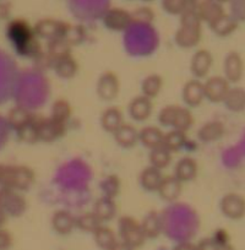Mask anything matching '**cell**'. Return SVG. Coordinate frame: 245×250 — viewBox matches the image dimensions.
I'll list each match as a JSON object with an SVG mask.
<instances>
[{"mask_svg": "<svg viewBox=\"0 0 245 250\" xmlns=\"http://www.w3.org/2000/svg\"><path fill=\"white\" fill-rule=\"evenodd\" d=\"M195 10L186 9L182 14L180 27L175 32V43L180 48H194L200 43L203 37V25Z\"/></svg>", "mask_w": 245, "mask_h": 250, "instance_id": "obj_1", "label": "cell"}, {"mask_svg": "<svg viewBox=\"0 0 245 250\" xmlns=\"http://www.w3.org/2000/svg\"><path fill=\"white\" fill-rule=\"evenodd\" d=\"M36 180V174L32 168L28 166L6 165L5 174L0 188H9L16 191H26L33 185Z\"/></svg>", "mask_w": 245, "mask_h": 250, "instance_id": "obj_2", "label": "cell"}, {"mask_svg": "<svg viewBox=\"0 0 245 250\" xmlns=\"http://www.w3.org/2000/svg\"><path fill=\"white\" fill-rule=\"evenodd\" d=\"M118 229L120 240L125 242L134 249L143 247L145 243L146 237L141 229L140 222L131 216H122L118 221Z\"/></svg>", "mask_w": 245, "mask_h": 250, "instance_id": "obj_3", "label": "cell"}, {"mask_svg": "<svg viewBox=\"0 0 245 250\" xmlns=\"http://www.w3.org/2000/svg\"><path fill=\"white\" fill-rule=\"evenodd\" d=\"M0 208L11 217H20L27 210V200L19 191L0 188Z\"/></svg>", "mask_w": 245, "mask_h": 250, "instance_id": "obj_4", "label": "cell"}, {"mask_svg": "<svg viewBox=\"0 0 245 250\" xmlns=\"http://www.w3.org/2000/svg\"><path fill=\"white\" fill-rule=\"evenodd\" d=\"M6 35H8V38L13 43L16 50L20 49L27 42H30L32 38L37 37L35 35V30H33L32 26L28 23V21L23 20V19L11 20L6 27Z\"/></svg>", "mask_w": 245, "mask_h": 250, "instance_id": "obj_5", "label": "cell"}, {"mask_svg": "<svg viewBox=\"0 0 245 250\" xmlns=\"http://www.w3.org/2000/svg\"><path fill=\"white\" fill-rule=\"evenodd\" d=\"M35 122L37 125L38 139L44 143H53L58 139L63 138L66 133V124L57 122L52 117H36Z\"/></svg>", "mask_w": 245, "mask_h": 250, "instance_id": "obj_6", "label": "cell"}, {"mask_svg": "<svg viewBox=\"0 0 245 250\" xmlns=\"http://www.w3.org/2000/svg\"><path fill=\"white\" fill-rule=\"evenodd\" d=\"M220 211L228 220H243L245 217V198L238 193L225 194L220 200Z\"/></svg>", "mask_w": 245, "mask_h": 250, "instance_id": "obj_7", "label": "cell"}, {"mask_svg": "<svg viewBox=\"0 0 245 250\" xmlns=\"http://www.w3.org/2000/svg\"><path fill=\"white\" fill-rule=\"evenodd\" d=\"M68 23L69 22L57 20V19H42L33 26V30L38 38H43L49 42V41L63 37Z\"/></svg>", "mask_w": 245, "mask_h": 250, "instance_id": "obj_8", "label": "cell"}, {"mask_svg": "<svg viewBox=\"0 0 245 250\" xmlns=\"http://www.w3.org/2000/svg\"><path fill=\"white\" fill-rule=\"evenodd\" d=\"M245 64L240 53L232 50L227 53L223 60V78L229 83H238L244 76Z\"/></svg>", "mask_w": 245, "mask_h": 250, "instance_id": "obj_9", "label": "cell"}, {"mask_svg": "<svg viewBox=\"0 0 245 250\" xmlns=\"http://www.w3.org/2000/svg\"><path fill=\"white\" fill-rule=\"evenodd\" d=\"M133 23L130 11L122 8H110L103 16V25L114 32L126 31Z\"/></svg>", "mask_w": 245, "mask_h": 250, "instance_id": "obj_10", "label": "cell"}, {"mask_svg": "<svg viewBox=\"0 0 245 250\" xmlns=\"http://www.w3.org/2000/svg\"><path fill=\"white\" fill-rule=\"evenodd\" d=\"M97 95L103 101H113L120 92V80L113 71H104L101 74L97 81Z\"/></svg>", "mask_w": 245, "mask_h": 250, "instance_id": "obj_11", "label": "cell"}, {"mask_svg": "<svg viewBox=\"0 0 245 250\" xmlns=\"http://www.w3.org/2000/svg\"><path fill=\"white\" fill-rule=\"evenodd\" d=\"M229 88L230 83L223 76H211L204 83L205 100L212 103H223Z\"/></svg>", "mask_w": 245, "mask_h": 250, "instance_id": "obj_12", "label": "cell"}, {"mask_svg": "<svg viewBox=\"0 0 245 250\" xmlns=\"http://www.w3.org/2000/svg\"><path fill=\"white\" fill-rule=\"evenodd\" d=\"M213 66V55L207 49H199L194 53L190 62V71L194 78L200 79L207 78L211 69Z\"/></svg>", "mask_w": 245, "mask_h": 250, "instance_id": "obj_13", "label": "cell"}, {"mask_svg": "<svg viewBox=\"0 0 245 250\" xmlns=\"http://www.w3.org/2000/svg\"><path fill=\"white\" fill-rule=\"evenodd\" d=\"M53 230L60 235H68L76 228V217L66 210H58L50 217Z\"/></svg>", "mask_w": 245, "mask_h": 250, "instance_id": "obj_14", "label": "cell"}, {"mask_svg": "<svg viewBox=\"0 0 245 250\" xmlns=\"http://www.w3.org/2000/svg\"><path fill=\"white\" fill-rule=\"evenodd\" d=\"M183 101L188 107L195 108L199 107L205 100V92H204V83L198 79H191L183 87Z\"/></svg>", "mask_w": 245, "mask_h": 250, "instance_id": "obj_15", "label": "cell"}, {"mask_svg": "<svg viewBox=\"0 0 245 250\" xmlns=\"http://www.w3.org/2000/svg\"><path fill=\"white\" fill-rule=\"evenodd\" d=\"M129 115L136 122H145L151 117L153 112V103L145 96H136L130 101L128 105Z\"/></svg>", "mask_w": 245, "mask_h": 250, "instance_id": "obj_16", "label": "cell"}, {"mask_svg": "<svg viewBox=\"0 0 245 250\" xmlns=\"http://www.w3.org/2000/svg\"><path fill=\"white\" fill-rule=\"evenodd\" d=\"M199 165L195 158L193 157H183L178 161L174 168V177L179 179L182 183L191 182L198 177Z\"/></svg>", "mask_w": 245, "mask_h": 250, "instance_id": "obj_17", "label": "cell"}, {"mask_svg": "<svg viewBox=\"0 0 245 250\" xmlns=\"http://www.w3.org/2000/svg\"><path fill=\"white\" fill-rule=\"evenodd\" d=\"M141 229L146 239H156L162 234L164 229V223L157 211H150L140 222Z\"/></svg>", "mask_w": 245, "mask_h": 250, "instance_id": "obj_18", "label": "cell"}, {"mask_svg": "<svg viewBox=\"0 0 245 250\" xmlns=\"http://www.w3.org/2000/svg\"><path fill=\"white\" fill-rule=\"evenodd\" d=\"M225 133V126L220 120H210L205 123L198 130V138L201 143H216L223 138Z\"/></svg>", "mask_w": 245, "mask_h": 250, "instance_id": "obj_19", "label": "cell"}, {"mask_svg": "<svg viewBox=\"0 0 245 250\" xmlns=\"http://www.w3.org/2000/svg\"><path fill=\"white\" fill-rule=\"evenodd\" d=\"M183 191V183L174 175H167L163 177L162 183L158 188V195L164 201H174L180 196Z\"/></svg>", "mask_w": 245, "mask_h": 250, "instance_id": "obj_20", "label": "cell"}, {"mask_svg": "<svg viewBox=\"0 0 245 250\" xmlns=\"http://www.w3.org/2000/svg\"><path fill=\"white\" fill-rule=\"evenodd\" d=\"M114 140L120 147L130 148L138 144L139 141V130L134 125L129 123H122V126L113 134Z\"/></svg>", "mask_w": 245, "mask_h": 250, "instance_id": "obj_21", "label": "cell"}, {"mask_svg": "<svg viewBox=\"0 0 245 250\" xmlns=\"http://www.w3.org/2000/svg\"><path fill=\"white\" fill-rule=\"evenodd\" d=\"M92 212L97 216V218L101 221V223L109 222V221H112L113 218L117 216V204H115L114 199L101 196L100 199L96 200L95 205H93Z\"/></svg>", "mask_w": 245, "mask_h": 250, "instance_id": "obj_22", "label": "cell"}, {"mask_svg": "<svg viewBox=\"0 0 245 250\" xmlns=\"http://www.w3.org/2000/svg\"><path fill=\"white\" fill-rule=\"evenodd\" d=\"M124 123V115L118 107H108L101 114V126L107 133L114 134Z\"/></svg>", "mask_w": 245, "mask_h": 250, "instance_id": "obj_23", "label": "cell"}, {"mask_svg": "<svg viewBox=\"0 0 245 250\" xmlns=\"http://www.w3.org/2000/svg\"><path fill=\"white\" fill-rule=\"evenodd\" d=\"M238 26H239V22L230 14L225 13L220 19H217L215 22L211 23L210 28L216 36L221 38H225L233 35L238 30Z\"/></svg>", "mask_w": 245, "mask_h": 250, "instance_id": "obj_24", "label": "cell"}, {"mask_svg": "<svg viewBox=\"0 0 245 250\" xmlns=\"http://www.w3.org/2000/svg\"><path fill=\"white\" fill-rule=\"evenodd\" d=\"M163 177L160 169L148 166V167L143 168V172L139 175V182H140L141 187L147 191H157L160 188L161 183H162Z\"/></svg>", "mask_w": 245, "mask_h": 250, "instance_id": "obj_25", "label": "cell"}, {"mask_svg": "<svg viewBox=\"0 0 245 250\" xmlns=\"http://www.w3.org/2000/svg\"><path fill=\"white\" fill-rule=\"evenodd\" d=\"M163 136H164V133L155 125H148L139 131V141L150 150L162 146Z\"/></svg>", "mask_w": 245, "mask_h": 250, "instance_id": "obj_26", "label": "cell"}, {"mask_svg": "<svg viewBox=\"0 0 245 250\" xmlns=\"http://www.w3.org/2000/svg\"><path fill=\"white\" fill-rule=\"evenodd\" d=\"M225 108L232 113H243L245 112V88L234 86L230 87L225 96Z\"/></svg>", "mask_w": 245, "mask_h": 250, "instance_id": "obj_27", "label": "cell"}, {"mask_svg": "<svg viewBox=\"0 0 245 250\" xmlns=\"http://www.w3.org/2000/svg\"><path fill=\"white\" fill-rule=\"evenodd\" d=\"M53 69H54L55 74L60 79L70 80V79H73L78 74L79 64L73 55H69V57H65L63 59H59L57 62H54Z\"/></svg>", "mask_w": 245, "mask_h": 250, "instance_id": "obj_28", "label": "cell"}, {"mask_svg": "<svg viewBox=\"0 0 245 250\" xmlns=\"http://www.w3.org/2000/svg\"><path fill=\"white\" fill-rule=\"evenodd\" d=\"M195 11L199 18H200L201 22L204 21V22L208 23V26L215 22L217 19H220L223 14H225L222 4L217 3L215 0H211V1H208L207 4H205V5H203Z\"/></svg>", "mask_w": 245, "mask_h": 250, "instance_id": "obj_29", "label": "cell"}, {"mask_svg": "<svg viewBox=\"0 0 245 250\" xmlns=\"http://www.w3.org/2000/svg\"><path fill=\"white\" fill-rule=\"evenodd\" d=\"M33 117L35 115L31 114L26 108L21 107V105H16L13 109H10L8 114V123L11 128L15 131H18L19 129L23 128L25 125H27L28 123L32 122Z\"/></svg>", "mask_w": 245, "mask_h": 250, "instance_id": "obj_30", "label": "cell"}, {"mask_svg": "<svg viewBox=\"0 0 245 250\" xmlns=\"http://www.w3.org/2000/svg\"><path fill=\"white\" fill-rule=\"evenodd\" d=\"M93 239L97 247L102 250H109L119 240L114 230L107 226H100L93 233Z\"/></svg>", "mask_w": 245, "mask_h": 250, "instance_id": "obj_31", "label": "cell"}, {"mask_svg": "<svg viewBox=\"0 0 245 250\" xmlns=\"http://www.w3.org/2000/svg\"><path fill=\"white\" fill-rule=\"evenodd\" d=\"M163 88V79L158 74H150L143 79L141 83V91L143 96L150 98L151 101L157 97Z\"/></svg>", "mask_w": 245, "mask_h": 250, "instance_id": "obj_32", "label": "cell"}, {"mask_svg": "<svg viewBox=\"0 0 245 250\" xmlns=\"http://www.w3.org/2000/svg\"><path fill=\"white\" fill-rule=\"evenodd\" d=\"M193 125L194 115L190 112V109L186 107H180V105H178L177 110H175L174 119H173V129L183 131V133H186Z\"/></svg>", "mask_w": 245, "mask_h": 250, "instance_id": "obj_33", "label": "cell"}, {"mask_svg": "<svg viewBox=\"0 0 245 250\" xmlns=\"http://www.w3.org/2000/svg\"><path fill=\"white\" fill-rule=\"evenodd\" d=\"M71 114H73V107H71L70 102L68 100H65V98H59V100L53 102L52 113H50V117L53 119L66 124L68 120L71 118Z\"/></svg>", "mask_w": 245, "mask_h": 250, "instance_id": "obj_34", "label": "cell"}, {"mask_svg": "<svg viewBox=\"0 0 245 250\" xmlns=\"http://www.w3.org/2000/svg\"><path fill=\"white\" fill-rule=\"evenodd\" d=\"M186 144V133H183L179 130H173L168 131L163 136V143L162 146H164L168 151L170 152H177L180 148H183Z\"/></svg>", "mask_w": 245, "mask_h": 250, "instance_id": "obj_35", "label": "cell"}, {"mask_svg": "<svg viewBox=\"0 0 245 250\" xmlns=\"http://www.w3.org/2000/svg\"><path fill=\"white\" fill-rule=\"evenodd\" d=\"M100 189L103 194L102 196H105V198L109 199H115L119 195L120 190H122V180H120V178L118 175L109 174L101 180Z\"/></svg>", "mask_w": 245, "mask_h": 250, "instance_id": "obj_36", "label": "cell"}, {"mask_svg": "<svg viewBox=\"0 0 245 250\" xmlns=\"http://www.w3.org/2000/svg\"><path fill=\"white\" fill-rule=\"evenodd\" d=\"M148 161L152 167L162 170L167 168L172 162V152L168 151L164 146H158V147L151 150Z\"/></svg>", "mask_w": 245, "mask_h": 250, "instance_id": "obj_37", "label": "cell"}, {"mask_svg": "<svg viewBox=\"0 0 245 250\" xmlns=\"http://www.w3.org/2000/svg\"><path fill=\"white\" fill-rule=\"evenodd\" d=\"M48 55L52 58L53 62L71 55V45H69L63 38H57L48 42Z\"/></svg>", "mask_w": 245, "mask_h": 250, "instance_id": "obj_38", "label": "cell"}, {"mask_svg": "<svg viewBox=\"0 0 245 250\" xmlns=\"http://www.w3.org/2000/svg\"><path fill=\"white\" fill-rule=\"evenodd\" d=\"M100 226H102L101 221L98 220L97 216L93 212H85L81 213L80 216L76 217V228L86 233H95Z\"/></svg>", "mask_w": 245, "mask_h": 250, "instance_id": "obj_39", "label": "cell"}, {"mask_svg": "<svg viewBox=\"0 0 245 250\" xmlns=\"http://www.w3.org/2000/svg\"><path fill=\"white\" fill-rule=\"evenodd\" d=\"M86 37V32L83 30L82 26L79 25H70L68 23V27H66L65 32L63 35V40L68 43L69 45H78L80 44L81 42H83Z\"/></svg>", "mask_w": 245, "mask_h": 250, "instance_id": "obj_40", "label": "cell"}, {"mask_svg": "<svg viewBox=\"0 0 245 250\" xmlns=\"http://www.w3.org/2000/svg\"><path fill=\"white\" fill-rule=\"evenodd\" d=\"M16 133H18L19 140L22 141V143L35 144L37 143V141H40V139H38L37 125H36V122H35V117H33L32 122L28 123L27 125H25L23 128L19 129Z\"/></svg>", "mask_w": 245, "mask_h": 250, "instance_id": "obj_41", "label": "cell"}, {"mask_svg": "<svg viewBox=\"0 0 245 250\" xmlns=\"http://www.w3.org/2000/svg\"><path fill=\"white\" fill-rule=\"evenodd\" d=\"M131 19H133V23L148 25L155 19V13L147 6H143V8H138L135 11L131 13Z\"/></svg>", "mask_w": 245, "mask_h": 250, "instance_id": "obj_42", "label": "cell"}, {"mask_svg": "<svg viewBox=\"0 0 245 250\" xmlns=\"http://www.w3.org/2000/svg\"><path fill=\"white\" fill-rule=\"evenodd\" d=\"M162 6L170 15H182L188 9L186 0H162Z\"/></svg>", "mask_w": 245, "mask_h": 250, "instance_id": "obj_43", "label": "cell"}, {"mask_svg": "<svg viewBox=\"0 0 245 250\" xmlns=\"http://www.w3.org/2000/svg\"><path fill=\"white\" fill-rule=\"evenodd\" d=\"M177 107L178 105L175 104H169L165 105L164 108L160 110V113H158V122H160L161 125H163V126H172Z\"/></svg>", "mask_w": 245, "mask_h": 250, "instance_id": "obj_44", "label": "cell"}, {"mask_svg": "<svg viewBox=\"0 0 245 250\" xmlns=\"http://www.w3.org/2000/svg\"><path fill=\"white\" fill-rule=\"evenodd\" d=\"M230 15L238 22H245V0H230Z\"/></svg>", "mask_w": 245, "mask_h": 250, "instance_id": "obj_45", "label": "cell"}, {"mask_svg": "<svg viewBox=\"0 0 245 250\" xmlns=\"http://www.w3.org/2000/svg\"><path fill=\"white\" fill-rule=\"evenodd\" d=\"M35 64L37 65V68L40 70H47V69H53V64L54 62L52 60V58L48 55L47 52H41L37 57L35 58Z\"/></svg>", "mask_w": 245, "mask_h": 250, "instance_id": "obj_46", "label": "cell"}, {"mask_svg": "<svg viewBox=\"0 0 245 250\" xmlns=\"http://www.w3.org/2000/svg\"><path fill=\"white\" fill-rule=\"evenodd\" d=\"M13 244V234L5 228H0V250H10Z\"/></svg>", "mask_w": 245, "mask_h": 250, "instance_id": "obj_47", "label": "cell"}, {"mask_svg": "<svg viewBox=\"0 0 245 250\" xmlns=\"http://www.w3.org/2000/svg\"><path fill=\"white\" fill-rule=\"evenodd\" d=\"M196 250H218L220 245L216 243V240L212 237H207L201 239L198 244H195Z\"/></svg>", "mask_w": 245, "mask_h": 250, "instance_id": "obj_48", "label": "cell"}, {"mask_svg": "<svg viewBox=\"0 0 245 250\" xmlns=\"http://www.w3.org/2000/svg\"><path fill=\"white\" fill-rule=\"evenodd\" d=\"M212 238L216 240V243H217L218 245L228 244V243H229V237H228V233L223 229L217 230Z\"/></svg>", "mask_w": 245, "mask_h": 250, "instance_id": "obj_49", "label": "cell"}, {"mask_svg": "<svg viewBox=\"0 0 245 250\" xmlns=\"http://www.w3.org/2000/svg\"><path fill=\"white\" fill-rule=\"evenodd\" d=\"M173 250H196L195 244L190 242H180L173 248Z\"/></svg>", "mask_w": 245, "mask_h": 250, "instance_id": "obj_50", "label": "cell"}, {"mask_svg": "<svg viewBox=\"0 0 245 250\" xmlns=\"http://www.w3.org/2000/svg\"><path fill=\"white\" fill-rule=\"evenodd\" d=\"M109 250H135L133 247H130L129 244H126L125 242H122V240H118Z\"/></svg>", "mask_w": 245, "mask_h": 250, "instance_id": "obj_51", "label": "cell"}, {"mask_svg": "<svg viewBox=\"0 0 245 250\" xmlns=\"http://www.w3.org/2000/svg\"><path fill=\"white\" fill-rule=\"evenodd\" d=\"M8 217L9 216L6 215L5 211H4L3 208H0V228H4L6 221H8Z\"/></svg>", "mask_w": 245, "mask_h": 250, "instance_id": "obj_52", "label": "cell"}, {"mask_svg": "<svg viewBox=\"0 0 245 250\" xmlns=\"http://www.w3.org/2000/svg\"><path fill=\"white\" fill-rule=\"evenodd\" d=\"M5 168H6V165H1V163H0V184H1V182H3L4 174H5Z\"/></svg>", "mask_w": 245, "mask_h": 250, "instance_id": "obj_53", "label": "cell"}, {"mask_svg": "<svg viewBox=\"0 0 245 250\" xmlns=\"http://www.w3.org/2000/svg\"><path fill=\"white\" fill-rule=\"evenodd\" d=\"M218 250H235L234 247H233L230 243H228V244H223V245H220V249Z\"/></svg>", "mask_w": 245, "mask_h": 250, "instance_id": "obj_54", "label": "cell"}, {"mask_svg": "<svg viewBox=\"0 0 245 250\" xmlns=\"http://www.w3.org/2000/svg\"><path fill=\"white\" fill-rule=\"evenodd\" d=\"M215 1H217V3H220V4H227V3H229L230 0H215Z\"/></svg>", "mask_w": 245, "mask_h": 250, "instance_id": "obj_55", "label": "cell"}, {"mask_svg": "<svg viewBox=\"0 0 245 250\" xmlns=\"http://www.w3.org/2000/svg\"><path fill=\"white\" fill-rule=\"evenodd\" d=\"M143 3H151V1H153V0H143Z\"/></svg>", "mask_w": 245, "mask_h": 250, "instance_id": "obj_56", "label": "cell"}]
</instances>
